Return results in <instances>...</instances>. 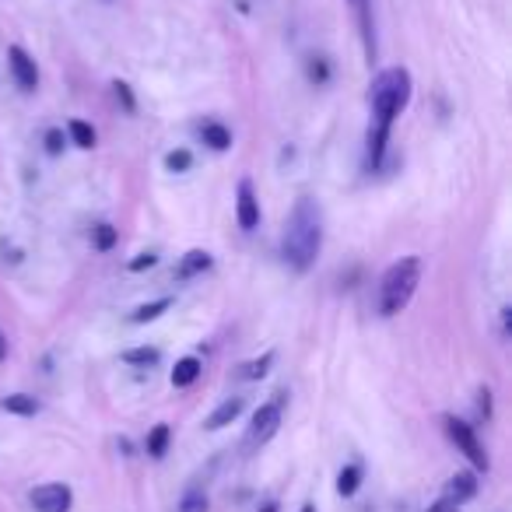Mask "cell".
Returning a JSON list of instances; mask_svg holds the SVG:
<instances>
[{
  "instance_id": "6da1fadb",
  "label": "cell",
  "mask_w": 512,
  "mask_h": 512,
  "mask_svg": "<svg viewBox=\"0 0 512 512\" xmlns=\"http://www.w3.org/2000/svg\"><path fill=\"white\" fill-rule=\"evenodd\" d=\"M320 246H323L320 207H316V200L302 197L299 204L292 207V214H288L285 235H281V256H285V264L292 267V271L306 274L309 267L316 264Z\"/></svg>"
},
{
  "instance_id": "7a4b0ae2",
  "label": "cell",
  "mask_w": 512,
  "mask_h": 512,
  "mask_svg": "<svg viewBox=\"0 0 512 512\" xmlns=\"http://www.w3.org/2000/svg\"><path fill=\"white\" fill-rule=\"evenodd\" d=\"M372 127L390 130L393 120L400 116V109L411 102V74L404 67H386L376 81H372Z\"/></svg>"
},
{
  "instance_id": "3957f363",
  "label": "cell",
  "mask_w": 512,
  "mask_h": 512,
  "mask_svg": "<svg viewBox=\"0 0 512 512\" xmlns=\"http://www.w3.org/2000/svg\"><path fill=\"white\" fill-rule=\"evenodd\" d=\"M421 281V260L418 256H404L390 271L383 274V285H379V313L397 316L400 309H407V302L414 299Z\"/></svg>"
},
{
  "instance_id": "277c9868",
  "label": "cell",
  "mask_w": 512,
  "mask_h": 512,
  "mask_svg": "<svg viewBox=\"0 0 512 512\" xmlns=\"http://www.w3.org/2000/svg\"><path fill=\"white\" fill-rule=\"evenodd\" d=\"M446 432H449V439L456 442V449H460V453L467 456V460L474 463L477 470H488V453H484L481 439H477V432L467 425V421L446 418Z\"/></svg>"
},
{
  "instance_id": "5b68a950",
  "label": "cell",
  "mask_w": 512,
  "mask_h": 512,
  "mask_svg": "<svg viewBox=\"0 0 512 512\" xmlns=\"http://www.w3.org/2000/svg\"><path fill=\"white\" fill-rule=\"evenodd\" d=\"M74 495L67 484H39L32 488V509L36 512H71Z\"/></svg>"
},
{
  "instance_id": "8992f818",
  "label": "cell",
  "mask_w": 512,
  "mask_h": 512,
  "mask_svg": "<svg viewBox=\"0 0 512 512\" xmlns=\"http://www.w3.org/2000/svg\"><path fill=\"white\" fill-rule=\"evenodd\" d=\"M278 425H281V404L278 400H274V404H260V411L253 414V425H249L246 442L249 446H264L267 439H274Z\"/></svg>"
},
{
  "instance_id": "52a82bcc",
  "label": "cell",
  "mask_w": 512,
  "mask_h": 512,
  "mask_svg": "<svg viewBox=\"0 0 512 512\" xmlns=\"http://www.w3.org/2000/svg\"><path fill=\"white\" fill-rule=\"evenodd\" d=\"M8 67H11V78L18 81L22 92H36L39 88V67H36V60L22 50V46H11L8 50Z\"/></svg>"
},
{
  "instance_id": "ba28073f",
  "label": "cell",
  "mask_w": 512,
  "mask_h": 512,
  "mask_svg": "<svg viewBox=\"0 0 512 512\" xmlns=\"http://www.w3.org/2000/svg\"><path fill=\"white\" fill-rule=\"evenodd\" d=\"M235 214H239V228L242 232H253L260 225V200L253 193V183L242 179L239 183V204H235Z\"/></svg>"
},
{
  "instance_id": "9c48e42d",
  "label": "cell",
  "mask_w": 512,
  "mask_h": 512,
  "mask_svg": "<svg viewBox=\"0 0 512 512\" xmlns=\"http://www.w3.org/2000/svg\"><path fill=\"white\" fill-rule=\"evenodd\" d=\"M211 264H214L211 253H204V249H190V253H186L183 260H179L176 278H179V281H190V278H197V274H204Z\"/></svg>"
},
{
  "instance_id": "30bf717a",
  "label": "cell",
  "mask_w": 512,
  "mask_h": 512,
  "mask_svg": "<svg viewBox=\"0 0 512 512\" xmlns=\"http://www.w3.org/2000/svg\"><path fill=\"white\" fill-rule=\"evenodd\" d=\"M242 407H246V400H242V397H228L225 404H218V411H214L211 418H207V425H204V428H211V432H218V428L232 425V421L242 414Z\"/></svg>"
},
{
  "instance_id": "8fae6325",
  "label": "cell",
  "mask_w": 512,
  "mask_h": 512,
  "mask_svg": "<svg viewBox=\"0 0 512 512\" xmlns=\"http://www.w3.org/2000/svg\"><path fill=\"white\" fill-rule=\"evenodd\" d=\"M200 358H179L176 362V369H172V386L176 390H186V386H193L197 383V376H200Z\"/></svg>"
},
{
  "instance_id": "7c38bea8",
  "label": "cell",
  "mask_w": 512,
  "mask_h": 512,
  "mask_svg": "<svg viewBox=\"0 0 512 512\" xmlns=\"http://www.w3.org/2000/svg\"><path fill=\"white\" fill-rule=\"evenodd\" d=\"M200 141L211 151H228L232 148V130L221 127V123H204V127H200Z\"/></svg>"
},
{
  "instance_id": "4fadbf2b",
  "label": "cell",
  "mask_w": 512,
  "mask_h": 512,
  "mask_svg": "<svg viewBox=\"0 0 512 512\" xmlns=\"http://www.w3.org/2000/svg\"><path fill=\"white\" fill-rule=\"evenodd\" d=\"M0 411L22 414V418H32V414H39V400L29 397V393H11V397L0 400Z\"/></svg>"
},
{
  "instance_id": "5bb4252c",
  "label": "cell",
  "mask_w": 512,
  "mask_h": 512,
  "mask_svg": "<svg viewBox=\"0 0 512 512\" xmlns=\"http://www.w3.org/2000/svg\"><path fill=\"white\" fill-rule=\"evenodd\" d=\"M477 495V477L474 474H456L453 481H449V488H446V498H453L456 505H463L467 498H474Z\"/></svg>"
},
{
  "instance_id": "9a60e30c",
  "label": "cell",
  "mask_w": 512,
  "mask_h": 512,
  "mask_svg": "<svg viewBox=\"0 0 512 512\" xmlns=\"http://www.w3.org/2000/svg\"><path fill=\"white\" fill-rule=\"evenodd\" d=\"M358 488H362V463H348V467L337 474V495L351 498Z\"/></svg>"
},
{
  "instance_id": "2e32d148",
  "label": "cell",
  "mask_w": 512,
  "mask_h": 512,
  "mask_svg": "<svg viewBox=\"0 0 512 512\" xmlns=\"http://www.w3.org/2000/svg\"><path fill=\"white\" fill-rule=\"evenodd\" d=\"M169 439H172V428L169 425H155L148 432V456H155V460H162L165 449H169Z\"/></svg>"
},
{
  "instance_id": "e0dca14e",
  "label": "cell",
  "mask_w": 512,
  "mask_h": 512,
  "mask_svg": "<svg viewBox=\"0 0 512 512\" xmlns=\"http://www.w3.org/2000/svg\"><path fill=\"white\" fill-rule=\"evenodd\" d=\"M271 365H274V351H267V355H260V358H253V362L242 365L239 379H264L267 372H271Z\"/></svg>"
},
{
  "instance_id": "ac0fdd59",
  "label": "cell",
  "mask_w": 512,
  "mask_h": 512,
  "mask_svg": "<svg viewBox=\"0 0 512 512\" xmlns=\"http://www.w3.org/2000/svg\"><path fill=\"white\" fill-rule=\"evenodd\" d=\"M165 309H172V299H158V302H148V306L134 309V316H130V323H151V320H158V316H162Z\"/></svg>"
},
{
  "instance_id": "d6986e66",
  "label": "cell",
  "mask_w": 512,
  "mask_h": 512,
  "mask_svg": "<svg viewBox=\"0 0 512 512\" xmlns=\"http://www.w3.org/2000/svg\"><path fill=\"white\" fill-rule=\"evenodd\" d=\"M67 134H71V141L78 144V148H95V130L88 127L85 120H71V127H67Z\"/></svg>"
},
{
  "instance_id": "ffe728a7",
  "label": "cell",
  "mask_w": 512,
  "mask_h": 512,
  "mask_svg": "<svg viewBox=\"0 0 512 512\" xmlns=\"http://www.w3.org/2000/svg\"><path fill=\"white\" fill-rule=\"evenodd\" d=\"M92 246L99 249V253H109V249L116 246V228L113 225H95L92 228Z\"/></svg>"
},
{
  "instance_id": "44dd1931",
  "label": "cell",
  "mask_w": 512,
  "mask_h": 512,
  "mask_svg": "<svg viewBox=\"0 0 512 512\" xmlns=\"http://www.w3.org/2000/svg\"><path fill=\"white\" fill-rule=\"evenodd\" d=\"M158 348H130V351H123V362L127 365H155L158 362Z\"/></svg>"
},
{
  "instance_id": "7402d4cb",
  "label": "cell",
  "mask_w": 512,
  "mask_h": 512,
  "mask_svg": "<svg viewBox=\"0 0 512 512\" xmlns=\"http://www.w3.org/2000/svg\"><path fill=\"white\" fill-rule=\"evenodd\" d=\"M193 165V155L186 148H176V151H169V155H165V169L169 172H186Z\"/></svg>"
},
{
  "instance_id": "603a6c76",
  "label": "cell",
  "mask_w": 512,
  "mask_h": 512,
  "mask_svg": "<svg viewBox=\"0 0 512 512\" xmlns=\"http://www.w3.org/2000/svg\"><path fill=\"white\" fill-rule=\"evenodd\" d=\"M309 81H313L316 88L327 85V81H330V64H327V57H313V60H309Z\"/></svg>"
},
{
  "instance_id": "cb8c5ba5",
  "label": "cell",
  "mask_w": 512,
  "mask_h": 512,
  "mask_svg": "<svg viewBox=\"0 0 512 512\" xmlns=\"http://www.w3.org/2000/svg\"><path fill=\"white\" fill-rule=\"evenodd\" d=\"M211 505H207V495L204 491H186L183 502H179V512H207Z\"/></svg>"
},
{
  "instance_id": "d4e9b609",
  "label": "cell",
  "mask_w": 512,
  "mask_h": 512,
  "mask_svg": "<svg viewBox=\"0 0 512 512\" xmlns=\"http://www.w3.org/2000/svg\"><path fill=\"white\" fill-rule=\"evenodd\" d=\"M64 144H67V137H64V130H46V151H50V155H60V151H64Z\"/></svg>"
},
{
  "instance_id": "484cf974",
  "label": "cell",
  "mask_w": 512,
  "mask_h": 512,
  "mask_svg": "<svg viewBox=\"0 0 512 512\" xmlns=\"http://www.w3.org/2000/svg\"><path fill=\"white\" fill-rule=\"evenodd\" d=\"M116 99L123 102V109H127V113H134L137 109V102H134V95H130V85H123V81H116Z\"/></svg>"
},
{
  "instance_id": "4316f807",
  "label": "cell",
  "mask_w": 512,
  "mask_h": 512,
  "mask_svg": "<svg viewBox=\"0 0 512 512\" xmlns=\"http://www.w3.org/2000/svg\"><path fill=\"white\" fill-rule=\"evenodd\" d=\"M155 264H158V256H155V253H141L137 260H130V271L141 274V271H148V267H155Z\"/></svg>"
},
{
  "instance_id": "83f0119b",
  "label": "cell",
  "mask_w": 512,
  "mask_h": 512,
  "mask_svg": "<svg viewBox=\"0 0 512 512\" xmlns=\"http://www.w3.org/2000/svg\"><path fill=\"white\" fill-rule=\"evenodd\" d=\"M428 512H460V505H456L453 498H439V502H435Z\"/></svg>"
},
{
  "instance_id": "f1b7e54d",
  "label": "cell",
  "mask_w": 512,
  "mask_h": 512,
  "mask_svg": "<svg viewBox=\"0 0 512 512\" xmlns=\"http://www.w3.org/2000/svg\"><path fill=\"white\" fill-rule=\"evenodd\" d=\"M488 397H491V393H488V390H481V411H484V414H491V400H488Z\"/></svg>"
},
{
  "instance_id": "f546056e",
  "label": "cell",
  "mask_w": 512,
  "mask_h": 512,
  "mask_svg": "<svg viewBox=\"0 0 512 512\" xmlns=\"http://www.w3.org/2000/svg\"><path fill=\"white\" fill-rule=\"evenodd\" d=\"M8 358V337H4V330H0V362Z\"/></svg>"
},
{
  "instance_id": "4dcf8cb0",
  "label": "cell",
  "mask_w": 512,
  "mask_h": 512,
  "mask_svg": "<svg viewBox=\"0 0 512 512\" xmlns=\"http://www.w3.org/2000/svg\"><path fill=\"white\" fill-rule=\"evenodd\" d=\"M260 512H278V505H274V502H264V505H260Z\"/></svg>"
},
{
  "instance_id": "1f68e13d",
  "label": "cell",
  "mask_w": 512,
  "mask_h": 512,
  "mask_svg": "<svg viewBox=\"0 0 512 512\" xmlns=\"http://www.w3.org/2000/svg\"><path fill=\"white\" fill-rule=\"evenodd\" d=\"M299 512H316V505H302V509Z\"/></svg>"
}]
</instances>
